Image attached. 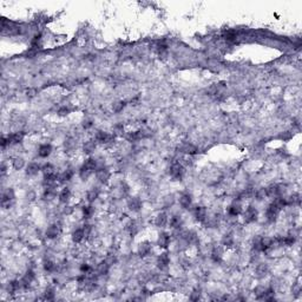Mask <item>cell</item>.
Masks as SVG:
<instances>
[{"instance_id": "6", "label": "cell", "mask_w": 302, "mask_h": 302, "mask_svg": "<svg viewBox=\"0 0 302 302\" xmlns=\"http://www.w3.org/2000/svg\"><path fill=\"white\" fill-rule=\"evenodd\" d=\"M97 178L101 183H107V181L110 180V172L104 168H101L97 170Z\"/></svg>"}, {"instance_id": "41", "label": "cell", "mask_w": 302, "mask_h": 302, "mask_svg": "<svg viewBox=\"0 0 302 302\" xmlns=\"http://www.w3.org/2000/svg\"><path fill=\"white\" fill-rule=\"evenodd\" d=\"M53 297H54V290L51 289V288L46 289V292H45V299L46 300H52Z\"/></svg>"}, {"instance_id": "31", "label": "cell", "mask_w": 302, "mask_h": 302, "mask_svg": "<svg viewBox=\"0 0 302 302\" xmlns=\"http://www.w3.org/2000/svg\"><path fill=\"white\" fill-rule=\"evenodd\" d=\"M24 165H25V161L21 158V157H17V158H14V161H13V166H14V169L19 170V169H21V168H24Z\"/></svg>"}, {"instance_id": "8", "label": "cell", "mask_w": 302, "mask_h": 302, "mask_svg": "<svg viewBox=\"0 0 302 302\" xmlns=\"http://www.w3.org/2000/svg\"><path fill=\"white\" fill-rule=\"evenodd\" d=\"M59 234H60V228H59L57 224L50 225L47 228V230H46V236H47L48 239H54V237L59 236Z\"/></svg>"}, {"instance_id": "45", "label": "cell", "mask_w": 302, "mask_h": 302, "mask_svg": "<svg viewBox=\"0 0 302 302\" xmlns=\"http://www.w3.org/2000/svg\"><path fill=\"white\" fill-rule=\"evenodd\" d=\"M76 145V143H74L72 139H69V141H66L65 142V148L67 149V150H70V149H72Z\"/></svg>"}, {"instance_id": "25", "label": "cell", "mask_w": 302, "mask_h": 302, "mask_svg": "<svg viewBox=\"0 0 302 302\" xmlns=\"http://www.w3.org/2000/svg\"><path fill=\"white\" fill-rule=\"evenodd\" d=\"M96 149V143L93 141H89L84 144V152L86 154H91L92 151H95Z\"/></svg>"}, {"instance_id": "14", "label": "cell", "mask_w": 302, "mask_h": 302, "mask_svg": "<svg viewBox=\"0 0 302 302\" xmlns=\"http://www.w3.org/2000/svg\"><path fill=\"white\" fill-rule=\"evenodd\" d=\"M166 222H168V216H166L165 212H159L158 215L156 216V220H155L156 225H158V227H164L165 224H166Z\"/></svg>"}, {"instance_id": "15", "label": "cell", "mask_w": 302, "mask_h": 302, "mask_svg": "<svg viewBox=\"0 0 302 302\" xmlns=\"http://www.w3.org/2000/svg\"><path fill=\"white\" fill-rule=\"evenodd\" d=\"M51 151H52V146L50 144H42V145H40V148H39L38 154H39L40 157H47L48 155L51 154Z\"/></svg>"}, {"instance_id": "50", "label": "cell", "mask_w": 302, "mask_h": 302, "mask_svg": "<svg viewBox=\"0 0 302 302\" xmlns=\"http://www.w3.org/2000/svg\"><path fill=\"white\" fill-rule=\"evenodd\" d=\"M34 92H36L34 90H28V91H27V96H30V97H33V96H34Z\"/></svg>"}, {"instance_id": "42", "label": "cell", "mask_w": 302, "mask_h": 302, "mask_svg": "<svg viewBox=\"0 0 302 302\" xmlns=\"http://www.w3.org/2000/svg\"><path fill=\"white\" fill-rule=\"evenodd\" d=\"M44 268H45V270L52 271L54 269V265H53V262H51V261H46L44 263Z\"/></svg>"}, {"instance_id": "10", "label": "cell", "mask_w": 302, "mask_h": 302, "mask_svg": "<svg viewBox=\"0 0 302 302\" xmlns=\"http://www.w3.org/2000/svg\"><path fill=\"white\" fill-rule=\"evenodd\" d=\"M180 151L181 152H184V154H188V155H194L197 152V149H196V146H194L192 144L186 143L180 146Z\"/></svg>"}, {"instance_id": "44", "label": "cell", "mask_w": 302, "mask_h": 302, "mask_svg": "<svg viewBox=\"0 0 302 302\" xmlns=\"http://www.w3.org/2000/svg\"><path fill=\"white\" fill-rule=\"evenodd\" d=\"M91 225L90 224H86V225H84V228H83V231H84V236L85 237H87L89 235H90V233H91Z\"/></svg>"}, {"instance_id": "24", "label": "cell", "mask_w": 302, "mask_h": 302, "mask_svg": "<svg viewBox=\"0 0 302 302\" xmlns=\"http://www.w3.org/2000/svg\"><path fill=\"white\" fill-rule=\"evenodd\" d=\"M70 190L67 189V188H65V189H63L62 190V192H60V195H59V200H60V202H63V203H66V202L70 200Z\"/></svg>"}, {"instance_id": "38", "label": "cell", "mask_w": 302, "mask_h": 302, "mask_svg": "<svg viewBox=\"0 0 302 302\" xmlns=\"http://www.w3.org/2000/svg\"><path fill=\"white\" fill-rule=\"evenodd\" d=\"M98 197V191L97 190H91L87 192V200L89 202H93Z\"/></svg>"}, {"instance_id": "26", "label": "cell", "mask_w": 302, "mask_h": 302, "mask_svg": "<svg viewBox=\"0 0 302 302\" xmlns=\"http://www.w3.org/2000/svg\"><path fill=\"white\" fill-rule=\"evenodd\" d=\"M54 196H56V191L53 190L52 186H47L45 192H44V198L45 200H52V198H54Z\"/></svg>"}, {"instance_id": "22", "label": "cell", "mask_w": 302, "mask_h": 302, "mask_svg": "<svg viewBox=\"0 0 302 302\" xmlns=\"http://www.w3.org/2000/svg\"><path fill=\"white\" fill-rule=\"evenodd\" d=\"M72 175H73L72 169H67V170H65L63 174L59 176V180H60V182H67V181L71 180Z\"/></svg>"}, {"instance_id": "48", "label": "cell", "mask_w": 302, "mask_h": 302, "mask_svg": "<svg viewBox=\"0 0 302 302\" xmlns=\"http://www.w3.org/2000/svg\"><path fill=\"white\" fill-rule=\"evenodd\" d=\"M165 201H166L165 205H166V207H169V205H171V204L174 203V197H172V196H168L166 198H165Z\"/></svg>"}, {"instance_id": "18", "label": "cell", "mask_w": 302, "mask_h": 302, "mask_svg": "<svg viewBox=\"0 0 302 302\" xmlns=\"http://www.w3.org/2000/svg\"><path fill=\"white\" fill-rule=\"evenodd\" d=\"M180 204L183 208H189L191 205V196L188 195V194H184L182 195L180 198Z\"/></svg>"}, {"instance_id": "29", "label": "cell", "mask_w": 302, "mask_h": 302, "mask_svg": "<svg viewBox=\"0 0 302 302\" xmlns=\"http://www.w3.org/2000/svg\"><path fill=\"white\" fill-rule=\"evenodd\" d=\"M109 267H110V265L105 261V262H101V263L98 265V269L97 270H98L99 274H106L109 271Z\"/></svg>"}, {"instance_id": "5", "label": "cell", "mask_w": 302, "mask_h": 302, "mask_svg": "<svg viewBox=\"0 0 302 302\" xmlns=\"http://www.w3.org/2000/svg\"><path fill=\"white\" fill-rule=\"evenodd\" d=\"M195 218L200 222H204V220L207 218V209L204 207H196L194 210Z\"/></svg>"}, {"instance_id": "35", "label": "cell", "mask_w": 302, "mask_h": 302, "mask_svg": "<svg viewBox=\"0 0 302 302\" xmlns=\"http://www.w3.org/2000/svg\"><path fill=\"white\" fill-rule=\"evenodd\" d=\"M127 230L132 234V235H135V234L137 233V231H138V225L136 224V222H130V223H129V224H127Z\"/></svg>"}, {"instance_id": "11", "label": "cell", "mask_w": 302, "mask_h": 302, "mask_svg": "<svg viewBox=\"0 0 302 302\" xmlns=\"http://www.w3.org/2000/svg\"><path fill=\"white\" fill-rule=\"evenodd\" d=\"M170 243V235L166 233H162L158 237V245L161 248H166Z\"/></svg>"}, {"instance_id": "23", "label": "cell", "mask_w": 302, "mask_h": 302, "mask_svg": "<svg viewBox=\"0 0 302 302\" xmlns=\"http://www.w3.org/2000/svg\"><path fill=\"white\" fill-rule=\"evenodd\" d=\"M91 174H92V170L89 169V168H86L85 165H83V166L80 168V170H79V175H80V177H82L83 180H86V178H89V177H90Z\"/></svg>"}, {"instance_id": "32", "label": "cell", "mask_w": 302, "mask_h": 302, "mask_svg": "<svg viewBox=\"0 0 302 302\" xmlns=\"http://www.w3.org/2000/svg\"><path fill=\"white\" fill-rule=\"evenodd\" d=\"M84 165L86 166V168H89V169H91L92 171L96 169V166H97V162H96V159L93 158H89L85 161Z\"/></svg>"}, {"instance_id": "39", "label": "cell", "mask_w": 302, "mask_h": 302, "mask_svg": "<svg viewBox=\"0 0 302 302\" xmlns=\"http://www.w3.org/2000/svg\"><path fill=\"white\" fill-rule=\"evenodd\" d=\"M113 111L115 112H119L123 110V107H124V103L123 101H116V103H113Z\"/></svg>"}, {"instance_id": "27", "label": "cell", "mask_w": 302, "mask_h": 302, "mask_svg": "<svg viewBox=\"0 0 302 302\" xmlns=\"http://www.w3.org/2000/svg\"><path fill=\"white\" fill-rule=\"evenodd\" d=\"M255 196H256V198H257L259 201L265 200V197L268 196V194H267V189H265V188H261V189H259V190L255 192Z\"/></svg>"}, {"instance_id": "20", "label": "cell", "mask_w": 302, "mask_h": 302, "mask_svg": "<svg viewBox=\"0 0 302 302\" xmlns=\"http://www.w3.org/2000/svg\"><path fill=\"white\" fill-rule=\"evenodd\" d=\"M33 279H34V274H33L31 270L27 271L26 275L24 276V277H22V280H21V282H22V286L27 287L32 281H33Z\"/></svg>"}, {"instance_id": "1", "label": "cell", "mask_w": 302, "mask_h": 302, "mask_svg": "<svg viewBox=\"0 0 302 302\" xmlns=\"http://www.w3.org/2000/svg\"><path fill=\"white\" fill-rule=\"evenodd\" d=\"M170 175L176 181L182 180V177L184 175V168L180 163H174L171 169H170Z\"/></svg>"}, {"instance_id": "49", "label": "cell", "mask_w": 302, "mask_h": 302, "mask_svg": "<svg viewBox=\"0 0 302 302\" xmlns=\"http://www.w3.org/2000/svg\"><path fill=\"white\" fill-rule=\"evenodd\" d=\"M83 126H84L85 129H89V127L92 126V122H91V121H84V123H83Z\"/></svg>"}, {"instance_id": "30", "label": "cell", "mask_w": 302, "mask_h": 302, "mask_svg": "<svg viewBox=\"0 0 302 302\" xmlns=\"http://www.w3.org/2000/svg\"><path fill=\"white\" fill-rule=\"evenodd\" d=\"M170 224H171L172 228H180L181 225H182V218H181V216H174V217L171 218V221H170Z\"/></svg>"}, {"instance_id": "47", "label": "cell", "mask_w": 302, "mask_h": 302, "mask_svg": "<svg viewBox=\"0 0 302 302\" xmlns=\"http://www.w3.org/2000/svg\"><path fill=\"white\" fill-rule=\"evenodd\" d=\"M80 270L83 271L84 274H87V273L90 271V265H83L82 267H80Z\"/></svg>"}, {"instance_id": "4", "label": "cell", "mask_w": 302, "mask_h": 302, "mask_svg": "<svg viewBox=\"0 0 302 302\" xmlns=\"http://www.w3.org/2000/svg\"><path fill=\"white\" fill-rule=\"evenodd\" d=\"M96 139L98 142H101V143L107 144V143H111L112 141H113V136L110 135V133L105 132V131H98L97 135H96Z\"/></svg>"}, {"instance_id": "7", "label": "cell", "mask_w": 302, "mask_h": 302, "mask_svg": "<svg viewBox=\"0 0 302 302\" xmlns=\"http://www.w3.org/2000/svg\"><path fill=\"white\" fill-rule=\"evenodd\" d=\"M169 263H170V259H169V255L166 254V253H163V254L159 255L158 260H157V265H158V267L161 269H165L169 265Z\"/></svg>"}, {"instance_id": "46", "label": "cell", "mask_w": 302, "mask_h": 302, "mask_svg": "<svg viewBox=\"0 0 302 302\" xmlns=\"http://www.w3.org/2000/svg\"><path fill=\"white\" fill-rule=\"evenodd\" d=\"M58 113L60 115V116H65V115H67V113H69V109L64 106V107H62V109H59Z\"/></svg>"}, {"instance_id": "28", "label": "cell", "mask_w": 302, "mask_h": 302, "mask_svg": "<svg viewBox=\"0 0 302 302\" xmlns=\"http://www.w3.org/2000/svg\"><path fill=\"white\" fill-rule=\"evenodd\" d=\"M42 172H44V175L45 176H51V175H54V168H53L51 164H45L44 166H42Z\"/></svg>"}, {"instance_id": "40", "label": "cell", "mask_w": 302, "mask_h": 302, "mask_svg": "<svg viewBox=\"0 0 302 302\" xmlns=\"http://www.w3.org/2000/svg\"><path fill=\"white\" fill-rule=\"evenodd\" d=\"M212 260L215 261V262H220L221 261V251L220 250H214L212 251Z\"/></svg>"}, {"instance_id": "3", "label": "cell", "mask_w": 302, "mask_h": 302, "mask_svg": "<svg viewBox=\"0 0 302 302\" xmlns=\"http://www.w3.org/2000/svg\"><path fill=\"white\" fill-rule=\"evenodd\" d=\"M257 215H259L257 210H256L255 208H253V207H249L243 214L244 221H245L247 223L254 222V221H256V220H257Z\"/></svg>"}, {"instance_id": "21", "label": "cell", "mask_w": 302, "mask_h": 302, "mask_svg": "<svg viewBox=\"0 0 302 302\" xmlns=\"http://www.w3.org/2000/svg\"><path fill=\"white\" fill-rule=\"evenodd\" d=\"M39 170H40L39 165H38V164H34V163H32V164H30L28 166H27L26 174L28 176H34V175H37Z\"/></svg>"}, {"instance_id": "13", "label": "cell", "mask_w": 302, "mask_h": 302, "mask_svg": "<svg viewBox=\"0 0 302 302\" xmlns=\"http://www.w3.org/2000/svg\"><path fill=\"white\" fill-rule=\"evenodd\" d=\"M127 205L132 211H138L141 209V207H142V202L139 201V198H137V197H133L131 200H129Z\"/></svg>"}, {"instance_id": "37", "label": "cell", "mask_w": 302, "mask_h": 302, "mask_svg": "<svg viewBox=\"0 0 302 302\" xmlns=\"http://www.w3.org/2000/svg\"><path fill=\"white\" fill-rule=\"evenodd\" d=\"M265 292H267V289H265V288H263V287H257V288L255 289V294H256V296L259 297V299H261V297L265 296Z\"/></svg>"}, {"instance_id": "9", "label": "cell", "mask_w": 302, "mask_h": 302, "mask_svg": "<svg viewBox=\"0 0 302 302\" xmlns=\"http://www.w3.org/2000/svg\"><path fill=\"white\" fill-rule=\"evenodd\" d=\"M274 245V240L270 237H263L260 239V250H268Z\"/></svg>"}, {"instance_id": "43", "label": "cell", "mask_w": 302, "mask_h": 302, "mask_svg": "<svg viewBox=\"0 0 302 302\" xmlns=\"http://www.w3.org/2000/svg\"><path fill=\"white\" fill-rule=\"evenodd\" d=\"M200 296H201V293H200V290H195L194 293H191L190 299L192 300V301H197V300L200 299Z\"/></svg>"}, {"instance_id": "33", "label": "cell", "mask_w": 302, "mask_h": 302, "mask_svg": "<svg viewBox=\"0 0 302 302\" xmlns=\"http://www.w3.org/2000/svg\"><path fill=\"white\" fill-rule=\"evenodd\" d=\"M93 211H95V209L91 207V205H89V207H84V209H83V214H84V217L85 218H90L92 215H93Z\"/></svg>"}, {"instance_id": "19", "label": "cell", "mask_w": 302, "mask_h": 302, "mask_svg": "<svg viewBox=\"0 0 302 302\" xmlns=\"http://www.w3.org/2000/svg\"><path fill=\"white\" fill-rule=\"evenodd\" d=\"M84 231H83V229H78V230H76L73 234H72V240H73V242H76V243H79L80 241H83V239H84Z\"/></svg>"}, {"instance_id": "2", "label": "cell", "mask_w": 302, "mask_h": 302, "mask_svg": "<svg viewBox=\"0 0 302 302\" xmlns=\"http://www.w3.org/2000/svg\"><path fill=\"white\" fill-rule=\"evenodd\" d=\"M279 212H280V209L276 207L274 203H271L270 205L268 207V209H267V214H265L267 220H268L269 222H274L276 218H277Z\"/></svg>"}, {"instance_id": "16", "label": "cell", "mask_w": 302, "mask_h": 302, "mask_svg": "<svg viewBox=\"0 0 302 302\" xmlns=\"http://www.w3.org/2000/svg\"><path fill=\"white\" fill-rule=\"evenodd\" d=\"M150 250H151V245L148 242H144V243L139 244V247H138V254L141 255V256H146L150 253Z\"/></svg>"}, {"instance_id": "17", "label": "cell", "mask_w": 302, "mask_h": 302, "mask_svg": "<svg viewBox=\"0 0 302 302\" xmlns=\"http://www.w3.org/2000/svg\"><path fill=\"white\" fill-rule=\"evenodd\" d=\"M22 138H24V133L22 132H16V133H12L11 136H8V143L11 144H16V143H20L21 141H22Z\"/></svg>"}, {"instance_id": "34", "label": "cell", "mask_w": 302, "mask_h": 302, "mask_svg": "<svg viewBox=\"0 0 302 302\" xmlns=\"http://www.w3.org/2000/svg\"><path fill=\"white\" fill-rule=\"evenodd\" d=\"M267 271H268V267H267L265 265H257V268H256V273H257L260 276L265 275Z\"/></svg>"}, {"instance_id": "36", "label": "cell", "mask_w": 302, "mask_h": 302, "mask_svg": "<svg viewBox=\"0 0 302 302\" xmlns=\"http://www.w3.org/2000/svg\"><path fill=\"white\" fill-rule=\"evenodd\" d=\"M233 242H234V240H233V236H231V235H225L222 240V243L224 244V245H228V247H230V245L233 244Z\"/></svg>"}, {"instance_id": "12", "label": "cell", "mask_w": 302, "mask_h": 302, "mask_svg": "<svg viewBox=\"0 0 302 302\" xmlns=\"http://www.w3.org/2000/svg\"><path fill=\"white\" fill-rule=\"evenodd\" d=\"M242 211V208H241V204H240L239 202L236 203V202H234L233 204L229 207L228 209V214L230 215V216H233V217H235V216H237L240 212Z\"/></svg>"}]
</instances>
